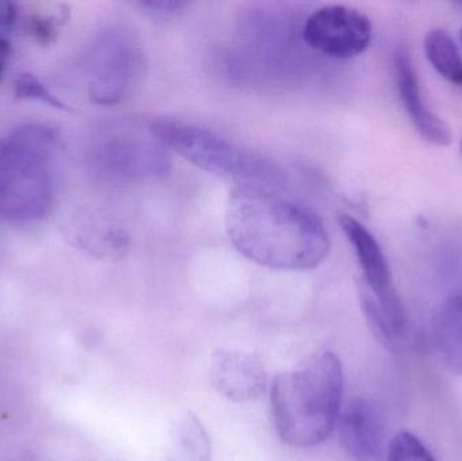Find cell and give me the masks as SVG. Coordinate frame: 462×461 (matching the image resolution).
I'll list each match as a JSON object with an SVG mask.
<instances>
[{"instance_id": "cell-22", "label": "cell", "mask_w": 462, "mask_h": 461, "mask_svg": "<svg viewBox=\"0 0 462 461\" xmlns=\"http://www.w3.org/2000/svg\"><path fill=\"white\" fill-rule=\"evenodd\" d=\"M460 40H461V43H462V27H461V30H460Z\"/></svg>"}, {"instance_id": "cell-6", "label": "cell", "mask_w": 462, "mask_h": 461, "mask_svg": "<svg viewBox=\"0 0 462 461\" xmlns=\"http://www.w3.org/2000/svg\"><path fill=\"white\" fill-rule=\"evenodd\" d=\"M89 99L100 106H114L133 94L145 70L140 43L121 30L99 32L83 56Z\"/></svg>"}, {"instance_id": "cell-7", "label": "cell", "mask_w": 462, "mask_h": 461, "mask_svg": "<svg viewBox=\"0 0 462 461\" xmlns=\"http://www.w3.org/2000/svg\"><path fill=\"white\" fill-rule=\"evenodd\" d=\"M372 22L349 5H328L315 10L304 22L301 35L306 45L333 59H352L371 45Z\"/></svg>"}, {"instance_id": "cell-20", "label": "cell", "mask_w": 462, "mask_h": 461, "mask_svg": "<svg viewBox=\"0 0 462 461\" xmlns=\"http://www.w3.org/2000/svg\"><path fill=\"white\" fill-rule=\"evenodd\" d=\"M11 57V45L5 37L0 35V83L5 78V69H7L8 61Z\"/></svg>"}, {"instance_id": "cell-17", "label": "cell", "mask_w": 462, "mask_h": 461, "mask_svg": "<svg viewBox=\"0 0 462 461\" xmlns=\"http://www.w3.org/2000/svg\"><path fill=\"white\" fill-rule=\"evenodd\" d=\"M27 30L41 45H49L56 40L57 24L54 19L43 15H32L27 21Z\"/></svg>"}, {"instance_id": "cell-8", "label": "cell", "mask_w": 462, "mask_h": 461, "mask_svg": "<svg viewBox=\"0 0 462 461\" xmlns=\"http://www.w3.org/2000/svg\"><path fill=\"white\" fill-rule=\"evenodd\" d=\"M210 381L222 397L234 403H245L263 395L268 375L255 355L241 349L221 348L211 356Z\"/></svg>"}, {"instance_id": "cell-13", "label": "cell", "mask_w": 462, "mask_h": 461, "mask_svg": "<svg viewBox=\"0 0 462 461\" xmlns=\"http://www.w3.org/2000/svg\"><path fill=\"white\" fill-rule=\"evenodd\" d=\"M210 436L200 419L184 411L173 420L168 435L165 461H211Z\"/></svg>"}, {"instance_id": "cell-4", "label": "cell", "mask_w": 462, "mask_h": 461, "mask_svg": "<svg viewBox=\"0 0 462 461\" xmlns=\"http://www.w3.org/2000/svg\"><path fill=\"white\" fill-rule=\"evenodd\" d=\"M151 134L195 167L239 184L274 186L282 180L276 165L260 154L231 143L224 135L175 119H159L151 124Z\"/></svg>"}, {"instance_id": "cell-15", "label": "cell", "mask_w": 462, "mask_h": 461, "mask_svg": "<svg viewBox=\"0 0 462 461\" xmlns=\"http://www.w3.org/2000/svg\"><path fill=\"white\" fill-rule=\"evenodd\" d=\"M387 461H437L428 447L409 432H402L391 440L385 452Z\"/></svg>"}, {"instance_id": "cell-21", "label": "cell", "mask_w": 462, "mask_h": 461, "mask_svg": "<svg viewBox=\"0 0 462 461\" xmlns=\"http://www.w3.org/2000/svg\"><path fill=\"white\" fill-rule=\"evenodd\" d=\"M460 153H461V157H462V137H461V140H460Z\"/></svg>"}, {"instance_id": "cell-2", "label": "cell", "mask_w": 462, "mask_h": 461, "mask_svg": "<svg viewBox=\"0 0 462 461\" xmlns=\"http://www.w3.org/2000/svg\"><path fill=\"white\" fill-rule=\"evenodd\" d=\"M344 370L330 351L307 357L276 376L271 387L274 429L291 448L310 449L325 443L341 414Z\"/></svg>"}, {"instance_id": "cell-10", "label": "cell", "mask_w": 462, "mask_h": 461, "mask_svg": "<svg viewBox=\"0 0 462 461\" xmlns=\"http://www.w3.org/2000/svg\"><path fill=\"white\" fill-rule=\"evenodd\" d=\"M95 162L105 172L119 176H157L168 170L165 148L141 138L113 135L95 151Z\"/></svg>"}, {"instance_id": "cell-11", "label": "cell", "mask_w": 462, "mask_h": 461, "mask_svg": "<svg viewBox=\"0 0 462 461\" xmlns=\"http://www.w3.org/2000/svg\"><path fill=\"white\" fill-rule=\"evenodd\" d=\"M393 68L402 105L417 132L433 145L449 146L453 141L452 129L423 99L414 64L407 51L395 54Z\"/></svg>"}, {"instance_id": "cell-18", "label": "cell", "mask_w": 462, "mask_h": 461, "mask_svg": "<svg viewBox=\"0 0 462 461\" xmlns=\"http://www.w3.org/2000/svg\"><path fill=\"white\" fill-rule=\"evenodd\" d=\"M187 3L183 2H146L143 3V7L148 8L152 13L160 14V15H171L178 13L186 7Z\"/></svg>"}, {"instance_id": "cell-16", "label": "cell", "mask_w": 462, "mask_h": 461, "mask_svg": "<svg viewBox=\"0 0 462 461\" xmlns=\"http://www.w3.org/2000/svg\"><path fill=\"white\" fill-rule=\"evenodd\" d=\"M15 97L22 100H34L56 110H67V106L49 91L48 87L32 73H22L15 81Z\"/></svg>"}, {"instance_id": "cell-1", "label": "cell", "mask_w": 462, "mask_h": 461, "mask_svg": "<svg viewBox=\"0 0 462 461\" xmlns=\"http://www.w3.org/2000/svg\"><path fill=\"white\" fill-rule=\"evenodd\" d=\"M226 230L239 254L271 270H314L330 254V237L317 214L271 187H236Z\"/></svg>"}, {"instance_id": "cell-19", "label": "cell", "mask_w": 462, "mask_h": 461, "mask_svg": "<svg viewBox=\"0 0 462 461\" xmlns=\"http://www.w3.org/2000/svg\"><path fill=\"white\" fill-rule=\"evenodd\" d=\"M18 8L14 3L0 2V29H8L15 23Z\"/></svg>"}, {"instance_id": "cell-3", "label": "cell", "mask_w": 462, "mask_h": 461, "mask_svg": "<svg viewBox=\"0 0 462 461\" xmlns=\"http://www.w3.org/2000/svg\"><path fill=\"white\" fill-rule=\"evenodd\" d=\"M59 148V133L46 124H24L0 137V217L32 222L51 211Z\"/></svg>"}, {"instance_id": "cell-14", "label": "cell", "mask_w": 462, "mask_h": 461, "mask_svg": "<svg viewBox=\"0 0 462 461\" xmlns=\"http://www.w3.org/2000/svg\"><path fill=\"white\" fill-rule=\"evenodd\" d=\"M425 54L439 75L462 91V57L449 32L430 30L425 37Z\"/></svg>"}, {"instance_id": "cell-9", "label": "cell", "mask_w": 462, "mask_h": 461, "mask_svg": "<svg viewBox=\"0 0 462 461\" xmlns=\"http://www.w3.org/2000/svg\"><path fill=\"white\" fill-rule=\"evenodd\" d=\"M339 441L356 461H380L384 457L385 425L380 409L365 398L350 401L339 414Z\"/></svg>"}, {"instance_id": "cell-5", "label": "cell", "mask_w": 462, "mask_h": 461, "mask_svg": "<svg viewBox=\"0 0 462 461\" xmlns=\"http://www.w3.org/2000/svg\"><path fill=\"white\" fill-rule=\"evenodd\" d=\"M339 225L363 272L360 298L366 321L383 343L393 346L406 333L407 314L393 284L384 251L358 219L342 216Z\"/></svg>"}, {"instance_id": "cell-12", "label": "cell", "mask_w": 462, "mask_h": 461, "mask_svg": "<svg viewBox=\"0 0 462 461\" xmlns=\"http://www.w3.org/2000/svg\"><path fill=\"white\" fill-rule=\"evenodd\" d=\"M431 346L445 365L462 373V295L448 300L434 317Z\"/></svg>"}]
</instances>
